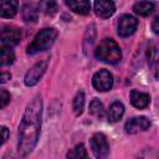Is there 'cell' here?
I'll return each mask as SVG.
<instances>
[{
  "label": "cell",
  "instance_id": "13",
  "mask_svg": "<svg viewBox=\"0 0 159 159\" xmlns=\"http://www.w3.org/2000/svg\"><path fill=\"white\" fill-rule=\"evenodd\" d=\"M17 1L14 0H2L0 2V15L1 17H14L17 12Z\"/></svg>",
  "mask_w": 159,
  "mask_h": 159
},
{
  "label": "cell",
  "instance_id": "28",
  "mask_svg": "<svg viewBox=\"0 0 159 159\" xmlns=\"http://www.w3.org/2000/svg\"><path fill=\"white\" fill-rule=\"evenodd\" d=\"M155 77L159 80V68H158V71H157V73H155Z\"/></svg>",
  "mask_w": 159,
  "mask_h": 159
},
{
  "label": "cell",
  "instance_id": "11",
  "mask_svg": "<svg viewBox=\"0 0 159 159\" xmlns=\"http://www.w3.org/2000/svg\"><path fill=\"white\" fill-rule=\"evenodd\" d=\"M130 102L135 108L143 109L147 108L150 103V96L145 92H140L138 89H133L130 92Z\"/></svg>",
  "mask_w": 159,
  "mask_h": 159
},
{
  "label": "cell",
  "instance_id": "24",
  "mask_svg": "<svg viewBox=\"0 0 159 159\" xmlns=\"http://www.w3.org/2000/svg\"><path fill=\"white\" fill-rule=\"evenodd\" d=\"M9 101H10V94L7 93V91L6 89H1V108H4L7 103H9Z\"/></svg>",
  "mask_w": 159,
  "mask_h": 159
},
{
  "label": "cell",
  "instance_id": "14",
  "mask_svg": "<svg viewBox=\"0 0 159 159\" xmlns=\"http://www.w3.org/2000/svg\"><path fill=\"white\" fill-rule=\"evenodd\" d=\"M123 113H124V106L120 102L116 101L109 106V109L107 112V119H108V122L114 123L122 118Z\"/></svg>",
  "mask_w": 159,
  "mask_h": 159
},
{
  "label": "cell",
  "instance_id": "18",
  "mask_svg": "<svg viewBox=\"0 0 159 159\" xmlns=\"http://www.w3.org/2000/svg\"><path fill=\"white\" fill-rule=\"evenodd\" d=\"M89 113L97 118H102L104 116V106L98 98H93L89 103Z\"/></svg>",
  "mask_w": 159,
  "mask_h": 159
},
{
  "label": "cell",
  "instance_id": "2",
  "mask_svg": "<svg viewBox=\"0 0 159 159\" xmlns=\"http://www.w3.org/2000/svg\"><path fill=\"white\" fill-rule=\"evenodd\" d=\"M94 55L99 61L114 65L122 58V51L118 43L112 39H104L94 50Z\"/></svg>",
  "mask_w": 159,
  "mask_h": 159
},
{
  "label": "cell",
  "instance_id": "6",
  "mask_svg": "<svg viewBox=\"0 0 159 159\" xmlns=\"http://www.w3.org/2000/svg\"><path fill=\"white\" fill-rule=\"evenodd\" d=\"M137 26H138V20L134 16L128 15V14L122 15L119 17L118 26H117L118 35L120 37H128L132 34H134V31L137 30Z\"/></svg>",
  "mask_w": 159,
  "mask_h": 159
},
{
  "label": "cell",
  "instance_id": "4",
  "mask_svg": "<svg viewBox=\"0 0 159 159\" xmlns=\"http://www.w3.org/2000/svg\"><path fill=\"white\" fill-rule=\"evenodd\" d=\"M91 149L97 159H106L109 153V144L103 133H96L91 138Z\"/></svg>",
  "mask_w": 159,
  "mask_h": 159
},
{
  "label": "cell",
  "instance_id": "16",
  "mask_svg": "<svg viewBox=\"0 0 159 159\" xmlns=\"http://www.w3.org/2000/svg\"><path fill=\"white\" fill-rule=\"evenodd\" d=\"M67 159H89V158L87 154V149L84 148V145L82 143H80L68 150Z\"/></svg>",
  "mask_w": 159,
  "mask_h": 159
},
{
  "label": "cell",
  "instance_id": "5",
  "mask_svg": "<svg viewBox=\"0 0 159 159\" xmlns=\"http://www.w3.org/2000/svg\"><path fill=\"white\" fill-rule=\"evenodd\" d=\"M92 84L99 92L109 91L113 86V76L107 70H99L98 72L94 73L92 78Z\"/></svg>",
  "mask_w": 159,
  "mask_h": 159
},
{
  "label": "cell",
  "instance_id": "27",
  "mask_svg": "<svg viewBox=\"0 0 159 159\" xmlns=\"http://www.w3.org/2000/svg\"><path fill=\"white\" fill-rule=\"evenodd\" d=\"M7 78H10V73H5V72H4V73L1 75V82H5Z\"/></svg>",
  "mask_w": 159,
  "mask_h": 159
},
{
  "label": "cell",
  "instance_id": "9",
  "mask_svg": "<svg viewBox=\"0 0 159 159\" xmlns=\"http://www.w3.org/2000/svg\"><path fill=\"white\" fill-rule=\"evenodd\" d=\"M150 127V122L147 117H133L130 118L127 123H125V132L129 133V134H134V133H138V132H142V130H147L148 128Z\"/></svg>",
  "mask_w": 159,
  "mask_h": 159
},
{
  "label": "cell",
  "instance_id": "26",
  "mask_svg": "<svg viewBox=\"0 0 159 159\" xmlns=\"http://www.w3.org/2000/svg\"><path fill=\"white\" fill-rule=\"evenodd\" d=\"M1 132H2V144L6 142V139H7V128L6 127H1Z\"/></svg>",
  "mask_w": 159,
  "mask_h": 159
},
{
  "label": "cell",
  "instance_id": "25",
  "mask_svg": "<svg viewBox=\"0 0 159 159\" xmlns=\"http://www.w3.org/2000/svg\"><path fill=\"white\" fill-rule=\"evenodd\" d=\"M152 30L154 34L159 35V15L153 20V24H152Z\"/></svg>",
  "mask_w": 159,
  "mask_h": 159
},
{
  "label": "cell",
  "instance_id": "3",
  "mask_svg": "<svg viewBox=\"0 0 159 159\" xmlns=\"http://www.w3.org/2000/svg\"><path fill=\"white\" fill-rule=\"evenodd\" d=\"M57 39V31L52 27L50 29H42L40 32L36 34V36L34 37L32 42L27 46V53L29 55H35L37 52L41 51H46L48 50L53 42Z\"/></svg>",
  "mask_w": 159,
  "mask_h": 159
},
{
  "label": "cell",
  "instance_id": "8",
  "mask_svg": "<svg viewBox=\"0 0 159 159\" xmlns=\"http://www.w3.org/2000/svg\"><path fill=\"white\" fill-rule=\"evenodd\" d=\"M21 39V31L17 27H12V26H4L1 29V35H0V40H1V47H11L19 43Z\"/></svg>",
  "mask_w": 159,
  "mask_h": 159
},
{
  "label": "cell",
  "instance_id": "19",
  "mask_svg": "<svg viewBox=\"0 0 159 159\" xmlns=\"http://www.w3.org/2000/svg\"><path fill=\"white\" fill-rule=\"evenodd\" d=\"M83 107H84V93L82 91H80L75 98H73V102H72V108H73V112L76 116H80L83 111Z\"/></svg>",
  "mask_w": 159,
  "mask_h": 159
},
{
  "label": "cell",
  "instance_id": "10",
  "mask_svg": "<svg viewBox=\"0 0 159 159\" xmlns=\"http://www.w3.org/2000/svg\"><path fill=\"white\" fill-rule=\"evenodd\" d=\"M116 11V5L113 1H106V0H99L94 2V12L97 16L102 19H107L112 16Z\"/></svg>",
  "mask_w": 159,
  "mask_h": 159
},
{
  "label": "cell",
  "instance_id": "17",
  "mask_svg": "<svg viewBox=\"0 0 159 159\" xmlns=\"http://www.w3.org/2000/svg\"><path fill=\"white\" fill-rule=\"evenodd\" d=\"M37 6L35 4H25L22 6V17L27 22H34L37 19Z\"/></svg>",
  "mask_w": 159,
  "mask_h": 159
},
{
  "label": "cell",
  "instance_id": "21",
  "mask_svg": "<svg viewBox=\"0 0 159 159\" xmlns=\"http://www.w3.org/2000/svg\"><path fill=\"white\" fill-rule=\"evenodd\" d=\"M159 61V43H155L148 48V63L154 66Z\"/></svg>",
  "mask_w": 159,
  "mask_h": 159
},
{
  "label": "cell",
  "instance_id": "20",
  "mask_svg": "<svg viewBox=\"0 0 159 159\" xmlns=\"http://www.w3.org/2000/svg\"><path fill=\"white\" fill-rule=\"evenodd\" d=\"M0 62L2 66H7L14 63L15 60V53L10 47H1V53H0Z\"/></svg>",
  "mask_w": 159,
  "mask_h": 159
},
{
  "label": "cell",
  "instance_id": "1",
  "mask_svg": "<svg viewBox=\"0 0 159 159\" xmlns=\"http://www.w3.org/2000/svg\"><path fill=\"white\" fill-rule=\"evenodd\" d=\"M42 101L37 96L26 107L19 127L17 150L21 157H26L35 148L41 129Z\"/></svg>",
  "mask_w": 159,
  "mask_h": 159
},
{
  "label": "cell",
  "instance_id": "23",
  "mask_svg": "<svg viewBox=\"0 0 159 159\" xmlns=\"http://www.w3.org/2000/svg\"><path fill=\"white\" fill-rule=\"evenodd\" d=\"M39 7L42 9L46 14H53V12H56V10H57V5H56V2H52V1L41 2V4L39 5Z\"/></svg>",
  "mask_w": 159,
  "mask_h": 159
},
{
  "label": "cell",
  "instance_id": "7",
  "mask_svg": "<svg viewBox=\"0 0 159 159\" xmlns=\"http://www.w3.org/2000/svg\"><path fill=\"white\" fill-rule=\"evenodd\" d=\"M47 65H48L47 60H42V61L35 63L25 75V84L26 86H35L40 81V78L43 76L45 71L47 70Z\"/></svg>",
  "mask_w": 159,
  "mask_h": 159
},
{
  "label": "cell",
  "instance_id": "22",
  "mask_svg": "<svg viewBox=\"0 0 159 159\" xmlns=\"http://www.w3.org/2000/svg\"><path fill=\"white\" fill-rule=\"evenodd\" d=\"M137 159H159V154L155 149L153 148H144Z\"/></svg>",
  "mask_w": 159,
  "mask_h": 159
},
{
  "label": "cell",
  "instance_id": "12",
  "mask_svg": "<svg viewBox=\"0 0 159 159\" xmlns=\"http://www.w3.org/2000/svg\"><path fill=\"white\" fill-rule=\"evenodd\" d=\"M66 5L80 15H87L91 11V2L88 0H70L66 1Z\"/></svg>",
  "mask_w": 159,
  "mask_h": 159
},
{
  "label": "cell",
  "instance_id": "15",
  "mask_svg": "<svg viewBox=\"0 0 159 159\" xmlns=\"http://www.w3.org/2000/svg\"><path fill=\"white\" fill-rule=\"evenodd\" d=\"M155 4L152 1H138L133 5V10L135 14L140 16H148L154 11Z\"/></svg>",
  "mask_w": 159,
  "mask_h": 159
}]
</instances>
